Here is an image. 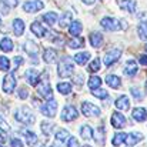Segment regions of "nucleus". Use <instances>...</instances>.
Segmentation results:
<instances>
[{
    "label": "nucleus",
    "instance_id": "obj_1",
    "mask_svg": "<svg viewBox=\"0 0 147 147\" xmlns=\"http://www.w3.org/2000/svg\"><path fill=\"white\" fill-rule=\"evenodd\" d=\"M73 70H74V64L71 63V60L69 57L63 59L59 66H57V74L59 77H70L73 74Z\"/></svg>",
    "mask_w": 147,
    "mask_h": 147
},
{
    "label": "nucleus",
    "instance_id": "obj_2",
    "mask_svg": "<svg viewBox=\"0 0 147 147\" xmlns=\"http://www.w3.org/2000/svg\"><path fill=\"white\" fill-rule=\"evenodd\" d=\"M16 120L19 123H23V124H33L34 123V116L32 114V111L27 109V107H22L16 111L14 114Z\"/></svg>",
    "mask_w": 147,
    "mask_h": 147
},
{
    "label": "nucleus",
    "instance_id": "obj_3",
    "mask_svg": "<svg viewBox=\"0 0 147 147\" xmlns=\"http://www.w3.org/2000/svg\"><path fill=\"white\" fill-rule=\"evenodd\" d=\"M82 113H83L86 117H97V116H100L101 110L98 109L97 106H94L93 103L83 101V103H82Z\"/></svg>",
    "mask_w": 147,
    "mask_h": 147
},
{
    "label": "nucleus",
    "instance_id": "obj_4",
    "mask_svg": "<svg viewBox=\"0 0 147 147\" xmlns=\"http://www.w3.org/2000/svg\"><path fill=\"white\" fill-rule=\"evenodd\" d=\"M40 111H42L43 116H46V117H54V116H56V111H57V101L53 100V98L47 100V103H46L45 106H42Z\"/></svg>",
    "mask_w": 147,
    "mask_h": 147
},
{
    "label": "nucleus",
    "instance_id": "obj_5",
    "mask_svg": "<svg viewBox=\"0 0 147 147\" xmlns=\"http://www.w3.org/2000/svg\"><path fill=\"white\" fill-rule=\"evenodd\" d=\"M79 117V111L73 106H64L61 111V120L63 121H73Z\"/></svg>",
    "mask_w": 147,
    "mask_h": 147
},
{
    "label": "nucleus",
    "instance_id": "obj_6",
    "mask_svg": "<svg viewBox=\"0 0 147 147\" xmlns=\"http://www.w3.org/2000/svg\"><path fill=\"white\" fill-rule=\"evenodd\" d=\"M100 26L103 27V29H106V30H119L120 29V26H121V20L120 22H117L116 19H111V17H104V19H101V22H100Z\"/></svg>",
    "mask_w": 147,
    "mask_h": 147
},
{
    "label": "nucleus",
    "instance_id": "obj_7",
    "mask_svg": "<svg viewBox=\"0 0 147 147\" xmlns=\"http://www.w3.org/2000/svg\"><path fill=\"white\" fill-rule=\"evenodd\" d=\"M14 87H16V79L13 74H7L4 76L3 79V92L7 93V94H11L14 92Z\"/></svg>",
    "mask_w": 147,
    "mask_h": 147
},
{
    "label": "nucleus",
    "instance_id": "obj_8",
    "mask_svg": "<svg viewBox=\"0 0 147 147\" xmlns=\"http://www.w3.org/2000/svg\"><path fill=\"white\" fill-rule=\"evenodd\" d=\"M120 56H121V51H120L119 49L110 50V51L106 53V56H104V64H106V66H111V64H114V63L120 59Z\"/></svg>",
    "mask_w": 147,
    "mask_h": 147
},
{
    "label": "nucleus",
    "instance_id": "obj_9",
    "mask_svg": "<svg viewBox=\"0 0 147 147\" xmlns=\"http://www.w3.org/2000/svg\"><path fill=\"white\" fill-rule=\"evenodd\" d=\"M43 1H40V0H36V1H26L24 4H23V10L26 11V13H36V11H39V10H42L43 9Z\"/></svg>",
    "mask_w": 147,
    "mask_h": 147
},
{
    "label": "nucleus",
    "instance_id": "obj_10",
    "mask_svg": "<svg viewBox=\"0 0 147 147\" xmlns=\"http://www.w3.org/2000/svg\"><path fill=\"white\" fill-rule=\"evenodd\" d=\"M111 126H113L114 129H123V127L126 126V117H124L121 113L114 111V113L111 114Z\"/></svg>",
    "mask_w": 147,
    "mask_h": 147
},
{
    "label": "nucleus",
    "instance_id": "obj_11",
    "mask_svg": "<svg viewBox=\"0 0 147 147\" xmlns=\"http://www.w3.org/2000/svg\"><path fill=\"white\" fill-rule=\"evenodd\" d=\"M116 1H117V4H119L123 10H126V11H129V13H134V11H136L137 3H136L134 0H116Z\"/></svg>",
    "mask_w": 147,
    "mask_h": 147
},
{
    "label": "nucleus",
    "instance_id": "obj_12",
    "mask_svg": "<svg viewBox=\"0 0 147 147\" xmlns=\"http://www.w3.org/2000/svg\"><path fill=\"white\" fill-rule=\"evenodd\" d=\"M30 29H32V32H33L37 37H45V36L47 34V29H45L39 20L33 22V23H32V26H30Z\"/></svg>",
    "mask_w": 147,
    "mask_h": 147
},
{
    "label": "nucleus",
    "instance_id": "obj_13",
    "mask_svg": "<svg viewBox=\"0 0 147 147\" xmlns=\"http://www.w3.org/2000/svg\"><path fill=\"white\" fill-rule=\"evenodd\" d=\"M143 134L142 133H139V131H133V133H129L127 136H126V143L129 144V146H134V144H137L139 142H142L143 140Z\"/></svg>",
    "mask_w": 147,
    "mask_h": 147
},
{
    "label": "nucleus",
    "instance_id": "obj_14",
    "mask_svg": "<svg viewBox=\"0 0 147 147\" xmlns=\"http://www.w3.org/2000/svg\"><path fill=\"white\" fill-rule=\"evenodd\" d=\"M26 79H27V82H29L32 86H37L39 82H40V74H39L34 69H29V70L26 71Z\"/></svg>",
    "mask_w": 147,
    "mask_h": 147
},
{
    "label": "nucleus",
    "instance_id": "obj_15",
    "mask_svg": "<svg viewBox=\"0 0 147 147\" xmlns=\"http://www.w3.org/2000/svg\"><path fill=\"white\" fill-rule=\"evenodd\" d=\"M24 50H26V53H27L30 57H36V56L39 54V46H37L34 42H32V40H27V42L24 43Z\"/></svg>",
    "mask_w": 147,
    "mask_h": 147
},
{
    "label": "nucleus",
    "instance_id": "obj_16",
    "mask_svg": "<svg viewBox=\"0 0 147 147\" xmlns=\"http://www.w3.org/2000/svg\"><path fill=\"white\" fill-rule=\"evenodd\" d=\"M131 116H133V119H134L136 121H144L147 119V110L143 109V107H137V109L133 110Z\"/></svg>",
    "mask_w": 147,
    "mask_h": 147
},
{
    "label": "nucleus",
    "instance_id": "obj_17",
    "mask_svg": "<svg viewBox=\"0 0 147 147\" xmlns=\"http://www.w3.org/2000/svg\"><path fill=\"white\" fill-rule=\"evenodd\" d=\"M39 94L43 98H46V100H50V98H53V90H51V87H50L47 83H45V84H40Z\"/></svg>",
    "mask_w": 147,
    "mask_h": 147
},
{
    "label": "nucleus",
    "instance_id": "obj_18",
    "mask_svg": "<svg viewBox=\"0 0 147 147\" xmlns=\"http://www.w3.org/2000/svg\"><path fill=\"white\" fill-rule=\"evenodd\" d=\"M116 107L119 109V110H129V107H130V100L127 96H120V97L116 100Z\"/></svg>",
    "mask_w": 147,
    "mask_h": 147
},
{
    "label": "nucleus",
    "instance_id": "obj_19",
    "mask_svg": "<svg viewBox=\"0 0 147 147\" xmlns=\"http://www.w3.org/2000/svg\"><path fill=\"white\" fill-rule=\"evenodd\" d=\"M82 30H83V26H82V23H80L79 20H74V22L70 23L69 33H70L71 36H76V37H77V36L82 33Z\"/></svg>",
    "mask_w": 147,
    "mask_h": 147
},
{
    "label": "nucleus",
    "instance_id": "obj_20",
    "mask_svg": "<svg viewBox=\"0 0 147 147\" xmlns=\"http://www.w3.org/2000/svg\"><path fill=\"white\" fill-rule=\"evenodd\" d=\"M124 74L126 76H134L137 73V63L134 60H129L126 63V67H124Z\"/></svg>",
    "mask_w": 147,
    "mask_h": 147
},
{
    "label": "nucleus",
    "instance_id": "obj_21",
    "mask_svg": "<svg viewBox=\"0 0 147 147\" xmlns=\"http://www.w3.org/2000/svg\"><path fill=\"white\" fill-rule=\"evenodd\" d=\"M90 45L93 47H100L103 45V34L100 32H93L90 34Z\"/></svg>",
    "mask_w": 147,
    "mask_h": 147
},
{
    "label": "nucleus",
    "instance_id": "obj_22",
    "mask_svg": "<svg viewBox=\"0 0 147 147\" xmlns=\"http://www.w3.org/2000/svg\"><path fill=\"white\" fill-rule=\"evenodd\" d=\"M106 83H107L110 87H113V89H119L120 84H121V80H120V77L116 76V74H109V76L106 77Z\"/></svg>",
    "mask_w": 147,
    "mask_h": 147
},
{
    "label": "nucleus",
    "instance_id": "obj_23",
    "mask_svg": "<svg viewBox=\"0 0 147 147\" xmlns=\"http://www.w3.org/2000/svg\"><path fill=\"white\" fill-rule=\"evenodd\" d=\"M13 32L16 36H22L24 32V22L22 19H14L13 22Z\"/></svg>",
    "mask_w": 147,
    "mask_h": 147
},
{
    "label": "nucleus",
    "instance_id": "obj_24",
    "mask_svg": "<svg viewBox=\"0 0 147 147\" xmlns=\"http://www.w3.org/2000/svg\"><path fill=\"white\" fill-rule=\"evenodd\" d=\"M93 137H94V140H96V143H97V144H100V146H103V144H104L106 133H104V126H103V124H101V126H98L97 133H96V134L93 133Z\"/></svg>",
    "mask_w": 147,
    "mask_h": 147
},
{
    "label": "nucleus",
    "instance_id": "obj_25",
    "mask_svg": "<svg viewBox=\"0 0 147 147\" xmlns=\"http://www.w3.org/2000/svg\"><path fill=\"white\" fill-rule=\"evenodd\" d=\"M90 53L89 51H83V53H77L76 56H74V61L77 63V64H80V66H83V64H86V61L90 59Z\"/></svg>",
    "mask_w": 147,
    "mask_h": 147
},
{
    "label": "nucleus",
    "instance_id": "obj_26",
    "mask_svg": "<svg viewBox=\"0 0 147 147\" xmlns=\"http://www.w3.org/2000/svg\"><path fill=\"white\" fill-rule=\"evenodd\" d=\"M42 19H43V22L47 23L49 26H54V23L57 22L59 16H57V13H54V11H49V13H46Z\"/></svg>",
    "mask_w": 147,
    "mask_h": 147
},
{
    "label": "nucleus",
    "instance_id": "obj_27",
    "mask_svg": "<svg viewBox=\"0 0 147 147\" xmlns=\"http://www.w3.org/2000/svg\"><path fill=\"white\" fill-rule=\"evenodd\" d=\"M80 133H82V137L84 139V140H90V139H93V129L90 127V126H82V129H80Z\"/></svg>",
    "mask_w": 147,
    "mask_h": 147
},
{
    "label": "nucleus",
    "instance_id": "obj_28",
    "mask_svg": "<svg viewBox=\"0 0 147 147\" xmlns=\"http://www.w3.org/2000/svg\"><path fill=\"white\" fill-rule=\"evenodd\" d=\"M56 56H57V53H56V50L54 49H45L43 60H45L46 63H51V61L56 59Z\"/></svg>",
    "mask_w": 147,
    "mask_h": 147
},
{
    "label": "nucleus",
    "instance_id": "obj_29",
    "mask_svg": "<svg viewBox=\"0 0 147 147\" xmlns=\"http://www.w3.org/2000/svg\"><path fill=\"white\" fill-rule=\"evenodd\" d=\"M0 49L3 50V51H6V53L11 51V50H13V42H11V39L4 37V39L0 42Z\"/></svg>",
    "mask_w": 147,
    "mask_h": 147
},
{
    "label": "nucleus",
    "instance_id": "obj_30",
    "mask_svg": "<svg viewBox=\"0 0 147 147\" xmlns=\"http://www.w3.org/2000/svg\"><path fill=\"white\" fill-rule=\"evenodd\" d=\"M67 45H69V47H71V49H80V47H84V39H82V37L73 39V40H69Z\"/></svg>",
    "mask_w": 147,
    "mask_h": 147
},
{
    "label": "nucleus",
    "instance_id": "obj_31",
    "mask_svg": "<svg viewBox=\"0 0 147 147\" xmlns=\"http://www.w3.org/2000/svg\"><path fill=\"white\" fill-rule=\"evenodd\" d=\"M57 92L61 94H69L71 92V84L70 83H59L57 84Z\"/></svg>",
    "mask_w": 147,
    "mask_h": 147
},
{
    "label": "nucleus",
    "instance_id": "obj_32",
    "mask_svg": "<svg viewBox=\"0 0 147 147\" xmlns=\"http://www.w3.org/2000/svg\"><path fill=\"white\" fill-rule=\"evenodd\" d=\"M126 136H127L126 133H117V134L113 137V142H111V143H113V146L119 147L120 144H123V142L126 140Z\"/></svg>",
    "mask_w": 147,
    "mask_h": 147
},
{
    "label": "nucleus",
    "instance_id": "obj_33",
    "mask_svg": "<svg viewBox=\"0 0 147 147\" xmlns=\"http://www.w3.org/2000/svg\"><path fill=\"white\" fill-rule=\"evenodd\" d=\"M101 86V79L98 77V76H92L90 79H89V87L93 90V89H97Z\"/></svg>",
    "mask_w": 147,
    "mask_h": 147
},
{
    "label": "nucleus",
    "instance_id": "obj_34",
    "mask_svg": "<svg viewBox=\"0 0 147 147\" xmlns=\"http://www.w3.org/2000/svg\"><path fill=\"white\" fill-rule=\"evenodd\" d=\"M24 136H26V140H27V143H29L30 146H34V144L37 143V136H36L33 131L27 130V131H24Z\"/></svg>",
    "mask_w": 147,
    "mask_h": 147
},
{
    "label": "nucleus",
    "instance_id": "obj_35",
    "mask_svg": "<svg viewBox=\"0 0 147 147\" xmlns=\"http://www.w3.org/2000/svg\"><path fill=\"white\" fill-rule=\"evenodd\" d=\"M137 32H139V36L142 40H147V23H140L139 27H137Z\"/></svg>",
    "mask_w": 147,
    "mask_h": 147
},
{
    "label": "nucleus",
    "instance_id": "obj_36",
    "mask_svg": "<svg viewBox=\"0 0 147 147\" xmlns=\"http://www.w3.org/2000/svg\"><path fill=\"white\" fill-rule=\"evenodd\" d=\"M56 140H59V142H66V139H69L70 137V133L67 131V130H59L57 133H56Z\"/></svg>",
    "mask_w": 147,
    "mask_h": 147
},
{
    "label": "nucleus",
    "instance_id": "obj_37",
    "mask_svg": "<svg viewBox=\"0 0 147 147\" xmlns=\"http://www.w3.org/2000/svg\"><path fill=\"white\" fill-rule=\"evenodd\" d=\"M70 19H71V14H70L69 11H67V13H64V14L61 16V19L59 20V24H60V27H61V29H64V27H66V26L70 23Z\"/></svg>",
    "mask_w": 147,
    "mask_h": 147
},
{
    "label": "nucleus",
    "instance_id": "obj_38",
    "mask_svg": "<svg viewBox=\"0 0 147 147\" xmlns=\"http://www.w3.org/2000/svg\"><path fill=\"white\" fill-rule=\"evenodd\" d=\"M0 70H3V71L10 70V60L4 56H0Z\"/></svg>",
    "mask_w": 147,
    "mask_h": 147
},
{
    "label": "nucleus",
    "instance_id": "obj_39",
    "mask_svg": "<svg viewBox=\"0 0 147 147\" xmlns=\"http://www.w3.org/2000/svg\"><path fill=\"white\" fill-rule=\"evenodd\" d=\"M92 93H93V96H96L97 98H107L109 97V93L104 90V89H93L92 90Z\"/></svg>",
    "mask_w": 147,
    "mask_h": 147
},
{
    "label": "nucleus",
    "instance_id": "obj_40",
    "mask_svg": "<svg viewBox=\"0 0 147 147\" xmlns=\"http://www.w3.org/2000/svg\"><path fill=\"white\" fill-rule=\"evenodd\" d=\"M40 127H42V131H43L46 136H49L50 133H51V129L54 127V124H53V123H49V121H43Z\"/></svg>",
    "mask_w": 147,
    "mask_h": 147
},
{
    "label": "nucleus",
    "instance_id": "obj_41",
    "mask_svg": "<svg viewBox=\"0 0 147 147\" xmlns=\"http://www.w3.org/2000/svg\"><path fill=\"white\" fill-rule=\"evenodd\" d=\"M100 70V59H94L90 64H89V71L92 73H96Z\"/></svg>",
    "mask_w": 147,
    "mask_h": 147
},
{
    "label": "nucleus",
    "instance_id": "obj_42",
    "mask_svg": "<svg viewBox=\"0 0 147 147\" xmlns=\"http://www.w3.org/2000/svg\"><path fill=\"white\" fill-rule=\"evenodd\" d=\"M130 93L134 96L136 100H142V98H143V94H142V92L139 90V87H131V89H130Z\"/></svg>",
    "mask_w": 147,
    "mask_h": 147
},
{
    "label": "nucleus",
    "instance_id": "obj_43",
    "mask_svg": "<svg viewBox=\"0 0 147 147\" xmlns=\"http://www.w3.org/2000/svg\"><path fill=\"white\" fill-rule=\"evenodd\" d=\"M17 94H19V98H22V100L27 98V96H29V90H27V87H20Z\"/></svg>",
    "mask_w": 147,
    "mask_h": 147
},
{
    "label": "nucleus",
    "instance_id": "obj_44",
    "mask_svg": "<svg viewBox=\"0 0 147 147\" xmlns=\"http://www.w3.org/2000/svg\"><path fill=\"white\" fill-rule=\"evenodd\" d=\"M0 129H1L3 133H10V126H9L3 119H0Z\"/></svg>",
    "mask_w": 147,
    "mask_h": 147
},
{
    "label": "nucleus",
    "instance_id": "obj_45",
    "mask_svg": "<svg viewBox=\"0 0 147 147\" xmlns=\"http://www.w3.org/2000/svg\"><path fill=\"white\" fill-rule=\"evenodd\" d=\"M67 147H79V142H77V139H76V137H69Z\"/></svg>",
    "mask_w": 147,
    "mask_h": 147
},
{
    "label": "nucleus",
    "instance_id": "obj_46",
    "mask_svg": "<svg viewBox=\"0 0 147 147\" xmlns=\"http://www.w3.org/2000/svg\"><path fill=\"white\" fill-rule=\"evenodd\" d=\"M73 83L77 84V86H82V84H83V76H82V74L74 76V77H73Z\"/></svg>",
    "mask_w": 147,
    "mask_h": 147
},
{
    "label": "nucleus",
    "instance_id": "obj_47",
    "mask_svg": "<svg viewBox=\"0 0 147 147\" xmlns=\"http://www.w3.org/2000/svg\"><path fill=\"white\" fill-rule=\"evenodd\" d=\"M4 4H7L9 7H16L17 6V3H19V0H1Z\"/></svg>",
    "mask_w": 147,
    "mask_h": 147
},
{
    "label": "nucleus",
    "instance_id": "obj_48",
    "mask_svg": "<svg viewBox=\"0 0 147 147\" xmlns=\"http://www.w3.org/2000/svg\"><path fill=\"white\" fill-rule=\"evenodd\" d=\"M14 67H19V66H22L23 63H24V60H23V57H20V56H16L14 57Z\"/></svg>",
    "mask_w": 147,
    "mask_h": 147
},
{
    "label": "nucleus",
    "instance_id": "obj_49",
    "mask_svg": "<svg viewBox=\"0 0 147 147\" xmlns=\"http://www.w3.org/2000/svg\"><path fill=\"white\" fill-rule=\"evenodd\" d=\"M11 147H24L19 139H11Z\"/></svg>",
    "mask_w": 147,
    "mask_h": 147
},
{
    "label": "nucleus",
    "instance_id": "obj_50",
    "mask_svg": "<svg viewBox=\"0 0 147 147\" xmlns=\"http://www.w3.org/2000/svg\"><path fill=\"white\" fill-rule=\"evenodd\" d=\"M139 61H140V64L147 66V56L146 54H142V56H140V59H139Z\"/></svg>",
    "mask_w": 147,
    "mask_h": 147
},
{
    "label": "nucleus",
    "instance_id": "obj_51",
    "mask_svg": "<svg viewBox=\"0 0 147 147\" xmlns=\"http://www.w3.org/2000/svg\"><path fill=\"white\" fill-rule=\"evenodd\" d=\"M82 1H83L84 4H93V3H94L96 0H82Z\"/></svg>",
    "mask_w": 147,
    "mask_h": 147
},
{
    "label": "nucleus",
    "instance_id": "obj_52",
    "mask_svg": "<svg viewBox=\"0 0 147 147\" xmlns=\"http://www.w3.org/2000/svg\"><path fill=\"white\" fill-rule=\"evenodd\" d=\"M83 147H90V146H89V144H86V146H83Z\"/></svg>",
    "mask_w": 147,
    "mask_h": 147
},
{
    "label": "nucleus",
    "instance_id": "obj_53",
    "mask_svg": "<svg viewBox=\"0 0 147 147\" xmlns=\"http://www.w3.org/2000/svg\"><path fill=\"white\" fill-rule=\"evenodd\" d=\"M0 147H4V146H3V144H0Z\"/></svg>",
    "mask_w": 147,
    "mask_h": 147
},
{
    "label": "nucleus",
    "instance_id": "obj_54",
    "mask_svg": "<svg viewBox=\"0 0 147 147\" xmlns=\"http://www.w3.org/2000/svg\"><path fill=\"white\" fill-rule=\"evenodd\" d=\"M0 24H1V19H0Z\"/></svg>",
    "mask_w": 147,
    "mask_h": 147
},
{
    "label": "nucleus",
    "instance_id": "obj_55",
    "mask_svg": "<svg viewBox=\"0 0 147 147\" xmlns=\"http://www.w3.org/2000/svg\"><path fill=\"white\" fill-rule=\"evenodd\" d=\"M51 147H59V146H51Z\"/></svg>",
    "mask_w": 147,
    "mask_h": 147
},
{
    "label": "nucleus",
    "instance_id": "obj_56",
    "mask_svg": "<svg viewBox=\"0 0 147 147\" xmlns=\"http://www.w3.org/2000/svg\"><path fill=\"white\" fill-rule=\"evenodd\" d=\"M146 50H147V45H146Z\"/></svg>",
    "mask_w": 147,
    "mask_h": 147
},
{
    "label": "nucleus",
    "instance_id": "obj_57",
    "mask_svg": "<svg viewBox=\"0 0 147 147\" xmlns=\"http://www.w3.org/2000/svg\"><path fill=\"white\" fill-rule=\"evenodd\" d=\"M130 147H134V146H130Z\"/></svg>",
    "mask_w": 147,
    "mask_h": 147
},
{
    "label": "nucleus",
    "instance_id": "obj_58",
    "mask_svg": "<svg viewBox=\"0 0 147 147\" xmlns=\"http://www.w3.org/2000/svg\"><path fill=\"white\" fill-rule=\"evenodd\" d=\"M146 86H147V84H146Z\"/></svg>",
    "mask_w": 147,
    "mask_h": 147
}]
</instances>
